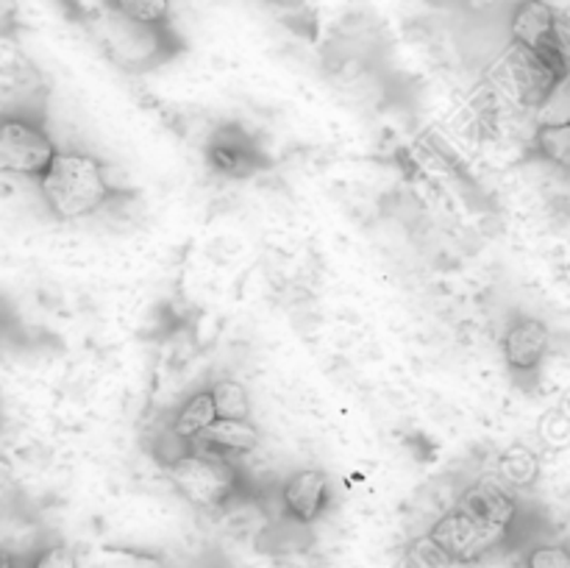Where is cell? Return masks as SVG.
Returning a JSON list of instances; mask_svg holds the SVG:
<instances>
[{
  "instance_id": "16",
  "label": "cell",
  "mask_w": 570,
  "mask_h": 568,
  "mask_svg": "<svg viewBox=\"0 0 570 568\" xmlns=\"http://www.w3.org/2000/svg\"><path fill=\"white\" fill-rule=\"evenodd\" d=\"M117 11L137 26H159L167 20L170 0H115Z\"/></svg>"
},
{
  "instance_id": "8",
  "label": "cell",
  "mask_w": 570,
  "mask_h": 568,
  "mask_svg": "<svg viewBox=\"0 0 570 568\" xmlns=\"http://www.w3.org/2000/svg\"><path fill=\"white\" fill-rule=\"evenodd\" d=\"M456 510L488 527L510 529L518 516V501L499 477H482L462 490Z\"/></svg>"
},
{
  "instance_id": "12",
  "label": "cell",
  "mask_w": 570,
  "mask_h": 568,
  "mask_svg": "<svg viewBox=\"0 0 570 568\" xmlns=\"http://www.w3.org/2000/svg\"><path fill=\"white\" fill-rule=\"evenodd\" d=\"M215 418L217 415L215 407H212L209 390H200V393H193L181 407H178V412L173 415L170 423V434H176L178 440L189 443V440L198 438Z\"/></svg>"
},
{
  "instance_id": "17",
  "label": "cell",
  "mask_w": 570,
  "mask_h": 568,
  "mask_svg": "<svg viewBox=\"0 0 570 568\" xmlns=\"http://www.w3.org/2000/svg\"><path fill=\"white\" fill-rule=\"evenodd\" d=\"M31 568H78L76 551L65 543H50L33 555Z\"/></svg>"
},
{
  "instance_id": "13",
  "label": "cell",
  "mask_w": 570,
  "mask_h": 568,
  "mask_svg": "<svg viewBox=\"0 0 570 568\" xmlns=\"http://www.w3.org/2000/svg\"><path fill=\"white\" fill-rule=\"evenodd\" d=\"M495 477L507 484V488H529L538 482L540 477V460L532 449L527 445H510L504 454L499 457V473Z\"/></svg>"
},
{
  "instance_id": "6",
  "label": "cell",
  "mask_w": 570,
  "mask_h": 568,
  "mask_svg": "<svg viewBox=\"0 0 570 568\" xmlns=\"http://www.w3.org/2000/svg\"><path fill=\"white\" fill-rule=\"evenodd\" d=\"M507 532H510V529L479 523L454 507V510L445 512L443 518H438V523L429 529V538L434 540V546H438L451 562H473L479 560V557L488 555V551H493L495 546L504 543Z\"/></svg>"
},
{
  "instance_id": "20",
  "label": "cell",
  "mask_w": 570,
  "mask_h": 568,
  "mask_svg": "<svg viewBox=\"0 0 570 568\" xmlns=\"http://www.w3.org/2000/svg\"><path fill=\"white\" fill-rule=\"evenodd\" d=\"M9 482H11V466L0 457V490L9 488Z\"/></svg>"
},
{
  "instance_id": "15",
  "label": "cell",
  "mask_w": 570,
  "mask_h": 568,
  "mask_svg": "<svg viewBox=\"0 0 570 568\" xmlns=\"http://www.w3.org/2000/svg\"><path fill=\"white\" fill-rule=\"evenodd\" d=\"M534 148L554 165L566 167L570 156V126L568 123H551V126H540L534 134Z\"/></svg>"
},
{
  "instance_id": "4",
  "label": "cell",
  "mask_w": 570,
  "mask_h": 568,
  "mask_svg": "<svg viewBox=\"0 0 570 568\" xmlns=\"http://www.w3.org/2000/svg\"><path fill=\"white\" fill-rule=\"evenodd\" d=\"M56 156V143L39 123L28 117L0 120V173L39 178Z\"/></svg>"
},
{
  "instance_id": "19",
  "label": "cell",
  "mask_w": 570,
  "mask_h": 568,
  "mask_svg": "<svg viewBox=\"0 0 570 568\" xmlns=\"http://www.w3.org/2000/svg\"><path fill=\"white\" fill-rule=\"evenodd\" d=\"M527 566L529 568H570V555L566 551V546L546 543L529 551Z\"/></svg>"
},
{
  "instance_id": "5",
  "label": "cell",
  "mask_w": 570,
  "mask_h": 568,
  "mask_svg": "<svg viewBox=\"0 0 570 568\" xmlns=\"http://www.w3.org/2000/svg\"><path fill=\"white\" fill-rule=\"evenodd\" d=\"M512 42L532 50L534 56L546 61L551 70L568 78V50H566V28L543 0H527L518 6L512 17Z\"/></svg>"
},
{
  "instance_id": "9",
  "label": "cell",
  "mask_w": 570,
  "mask_h": 568,
  "mask_svg": "<svg viewBox=\"0 0 570 568\" xmlns=\"http://www.w3.org/2000/svg\"><path fill=\"white\" fill-rule=\"evenodd\" d=\"M328 477L317 468H304V471L293 473L282 488V505L293 521L312 523L323 516L328 505Z\"/></svg>"
},
{
  "instance_id": "1",
  "label": "cell",
  "mask_w": 570,
  "mask_h": 568,
  "mask_svg": "<svg viewBox=\"0 0 570 568\" xmlns=\"http://www.w3.org/2000/svg\"><path fill=\"white\" fill-rule=\"evenodd\" d=\"M39 193L59 221L95 215L115 195L104 161L83 150H56L39 176Z\"/></svg>"
},
{
  "instance_id": "21",
  "label": "cell",
  "mask_w": 570,
  "mask_h": 568,
  "mask_svg": "<svg viewBox=\"0 0 570 568\" xmlns=\"http://www.w3.org/2000/svg\"><path fill=\"white\" fill-rule=\"evenodd\" d=\"M0 568H17L14 551L3 549V546H0Z\"/></svg>"
},
{
  "instance_id": "14",
  "label": "cell",
  "mask_w": 570,
  "mask_h": 568,
  "mask_svg": "<svg viewBox=\"0 0 570 568\" xmlns=\"http://www.w3.org/2000/svg\"><path fill=\"white\" fill-rule=\"evenodd\" d=\"M209 395L217 418H250L248 390L237 379H220L212 384Z\"/></svg>"
},
{
  "instance_id": "7",
  "label": "cell",
  "mask_w": 570,
  "mask_h": 568,
  "mask_svg": "<svg viewBox=\"0 0 570 568\" xmlns=\"http://www.w3.org/2000/svg\"><path fill=\"white\" fill-rule=\"evenodd\" d=\"M206 156H209L212 170L228 178H245L262 167V154L256 139L243 126H234V123L212 131Z\"/></svg>"
},
{
  "instance_id": "2",
  "label": "cell",
  "mask_w": 570,
  "mask_h": 568,
  "mask_svg": "<svg viewBox=\"0 0 570 568\" xmlns=\"http://www.w3.org/2000/svg\"><path fill=\"white\" fill-rule=\"evenodd\" d=\"M167 477L189 505L200 510H220L237 496L239 471L232 457L220 454L204 440H189V449L167 462Z\"/></svg>"
},
{
  "instance_id": "3",
  "label": "cell",
  "mask_w": 570,
  "mask_h": 568,
  "mask_svg": "<svg viewBox=\"0 0 570 568\" xmlns=\"http://www.w3.org/2000/svg\"><path fill=\"white\" fill-rule=\"evenodd\" d=\"M562 81H566V76L551 70L540 56H534L532 50L521 48L515 42L504 50V56L488 72L490 89L501 100H507L512 106H521V109H540L543 100Z\"/></svg>"
},
{
  "instance_id": "11",
  "label": "cell",
  "mask_w": 570,
  "mask_h": 568,
  "mask_svg": "<svg viewBox=\"0 0 570 568\" xmlns=\"http://www.w3.org/2000/svg\"><path fill=\"white\" fill-rule=\"evenodd\" d=\"M198 440H204L206 445L226 457L250 454V451L259 449V429L250 423V418H215L198 434Z\"/></svg>"
},
{
  "instance_id": "10",
  "label": "cell",
  "mask_w": 570,
  "mask_h": 568,
  "mask_svg": "<svg viewBox=\"0 0 570 568\" xmlns=\"http://www.w3.org/2000/svg\"><path fill=\"white\" fill-rule=\"evenodd\" d=\"M549 329L538 317H518L504 332V360L512 371L532 373L549 354Z\"/></svg>"
},
{
  "instance_id": "18",
  "label": "cell",
  "mask_w": 570,
  "mask_h": 568,
  "mask_svg": "<svg viewBox=\"0 0 570 568\" xmlns=\"http://www.w3.org/2000/svg\"><path fill=\"white\" fill-rule=\"evenodd\" d=\"M410 566L412 568H449L451 560L438 549V546H434V540L426 535V538L415 540V546H412Z\"/></svg>"
}]
</instances>
